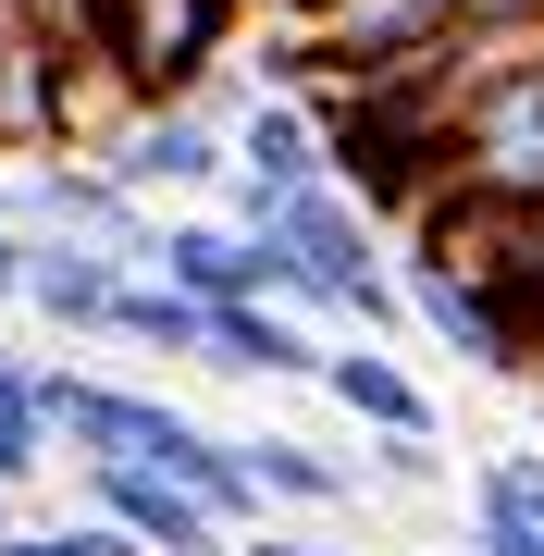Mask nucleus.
I'll return each mask as SVG.
<instances>
[{"instance_id":"obj_3","label":"nucleus","mask_w":544,"mask_h":556,"mask_svg":"<svg viewBox=\"0 0 544 556\" xmlns=\"http://www.w3.org/2000/svg\"><path fill=\"white\" fill-rule=\"evenodd\" d=\"M87 161L137 199L149 223H186V211H211L223 199V174H236V149H223V112L211 100H174V112H124L87 137Z\"/></svg>"},{"instance_id":"obj_4","label":"nucleus","mask_w":544,"mask_h":556,"mask_svg":"<svg viewBox=\"0 0 544 556\" xmlns=\"http://www.w3.org/2000/svg\"><path fill=\"white\" fill-rule=\"evenodd\" d=\"M433 199L495 211V223H520V211L544 199V75L483 87V100L433 137Z\"/></svg>"},{"instance_id":"obj_15","label":"nucleus","mask_w":544,"mask_h":556,"mask_svg":"<svg viewBox=\"0 0 544 556\" xmlns=\"http://www.w3.org/2000/svg\"><path fill=\"white\" fill-rule=\"evenodd\" d=\"M346 470H359V482H396V495H433V482H445V445H421V433H371Z\"/></svg>"},{"instance_id":"obj_12","label":"nucleus","mask_w":544,"mask_h":556,"mask_svg":"<svg viewBox=\"0 0 544 556\" xmlns=\"http://www.w3.org/2000/svg\"><path fill=\"white\" fill-rule=\"evenodd\" d=\"M50 470V420H38V358L0 334V507Z\"/></svg>"},{"instance_id":"obj_20","label":"nucleus","mask_w":544,"mask_h":556,"mask_svg":"<svg viewBox=\"0 0 544 556\" xmlns=\"http://www.w3.org/2000/svg\"><path fill=\"white\" fill-rule=\"evenodd\" d=\"M248 556H346V544H298V532H261Z\"/></svg>"},{"instance_id":"obj_10","label":"nucleus","mask_w":544,"mask_h":556,"mask_svg":"<svg viewBox=\"0 0 544 556\" xmlns=\"http://www.w3.org/2000/svg\"><path fill=\"white\" fill-rule=\"evenodd\" d=\"M322 396L359 420V433H421V445H433V396H421V371H408L396 346L334 334V346H322Z\"/></svg>"},{"instance_id":"obj_11","label":"nucleus","mask_w":544,"mask_h":556,"mask_svg":"<svg viewBox=\"0 0 544 556\" xmlns=\"http://www.w3.org/2000/svg\"><path fill=\"white\" fill-rule=\"evenodd\" d=\"M236 470L261 507H359V470L309 433H236Z\"/></svg>"},{"instance_id":"obj_5","label":"nucleus","mask_w":544,"mask_h":556,"mask_svg":"<svg viewBox=\"0 0 544 556\" xmlns=\"http://www.w3.org/2000/svg\"><path fill=\"white\" fill-rule=\"evenodd\" d=\"M13 236H50V248H100V260H124V273H149L162 223H149L137 199H124V186H112L87 149H50V161H25V174H13Z\"/></svg>"},{"instance_id":"obj_18","label":"nucleus","mask_w":544,"mask_h":556,"mask_svg":"<svg viewBox=\"0 0 544 556\" xmlns=\"http://www.w3.org/2000/svg\"><path fill=\"white\" fill-rule=\"evenodd\" d=\"M483 25H544V0H458V38H483Z\"/></svg>"},{"instance_id":"obj_16","label":"nucleus","mask_w":544,"mask_h":556,"mask_svg":"<svg viewBox=\"0 0 544 556\" xmlns=\"http://www.w3.org/2000/svg\"><path fill=\"white\" fill-rule=\"evenodd\" d=\"M0 556H137V544H112L100 519H50V532H13Z\"/></svg>"},{"instance_id":"obj_9","label":"nucleus","mask_w":544,"mask_h":556,"mask_svg":"<svg viewBox=\"0 0 544 556\" xmlns=\"http://www.w3.org/2000/svg\"><path fill=\"white\" fill-rule=\"evenodd\" d=\"M322 346L334 334H309L298 309H211V346H199V371H236V383H322Z\"/></svg>"},{"instance_id":"obj_22","label":"nucleus","mask_w":544,"mask_h":556,"mask_svg":"<svg viewBox=\"0 0 544 556\" xmlns=\"http://www.w3.org/2000/svg\"><path fill=\"white\" fill-rule=\"evenodd\" d=\"M532 383H544V334H532Z\"/></svg>"},{"instance_id":"obj_13","label":"nucleus","mask_w":544,"mask_h":556,"mask_svg":"<svg viewBox=\"0 0 544 556\" xmlns=\"http://www.w3.org/2000/svg\"><path fill=\"white\" fill-rule=\"evenodd\" d=\"M112 346H149V358H199V346H211V309H186L174 285L124 273V298H112Z\"/></svg>"},{"instance_id":"obj_2","label":"nucleus","mask_w":544,"mask_h":556,"mask_svg":"<svg viewBox=\"0 0 544 556\" xmlns=\"http://www.w3.org/2000/svg\"><path fill=\"white\" fill-rule=\"evenodd\" d=\"M223 50H248V0H124L112 50H100V87L124 112H174V100L223 87Z\"/></svg>"},{"instance_id":"obj_8","label":"nucleus","mask_w":544,"mask_h":556,"mask_svg":"<svg viewBox=\"0 0 544 556\" xmlns=\"http://www.w3.org/2000/svg\"><path fill=\"white\" fill-rule=\"evenodd\" d=\"M112 298H124V260L100 248H50V236H25V321H50L62 346H112Z\"/></svg>"},{"instance_id":"obj_6","label":"nucleus","mask_w":544,"mask_h":556,"mask_svg":"<svg viewBox=\"0 0 544 556\" xmlns=\"http://www.w3.org/2000/svg\"><path fill=\"white\" fill-rule=\"evenodd\" d=\"M396 298L408 321L458 358V371H495V383H532V334L495 309V285L483 273H445V260H396Z\"/></svg>"},{"instance_id":"obj_1","label":"nucleus","mask_w":544,"mask_h":556,"mask_svg":"<svg viewBox=\"0 0 544 556\" xmlns=\"http://www.w3.org/2000/svg\"><path fill=\"white\" fill-rule=\"evenodd\" d=\"M261 248L284 260V309L309 321V334H396L408 298H396V260H383V223H359V199H334V186H309V199H273L261 211Z\"/></svg>"},{"instance_id":"obj_17","label":"nucleus","mask_w":544,"mask_h":556,"mask_svg":"<svg viewBox=\"0 0 544 556\" xmlns=\"http://www.w3.org/2000/svg\"><path fill=\"white\" fill-rule=\"evenodd\" d=\"M470 556H544V544H532L507 507H470Z\"/></svg>"},{"instance_id":"obj_23","label":"nucleus","mask_w":544,"mask_h":556,"mask_svg":"<svg viewBox=\"0 0 544 556\" xmlns=\"http://www.w3.org/2000/svg\"><path fill=\"white\" fill-rule=\"evenodd\" d=\"M0 544H13V507H0Z\"/></svg>"},{"instance_id":"obj_14","label":"nucleus","mask_w":544,"mask_h":556,"mask_svg":"<svg viewBox=\"0 0 544 556\" xmlns=\"http://www.w3.org/2000/svg\"><path fill=\"white\" fill-rule=\"evenodd\" d=\"M470 507H507L520 532L544 544V445H507V457H483L470 470Z\"/></svg>"},{"instance_id":"obj_19","label":"nucleus","mask_w":544,"mask_h":556,"mask_svg":"<svg viewBox=\"0 0 544 556\" xmlns=\"http://www.w3.org/2000/svg\"><path fill=\"white\" fill-rule=\"evenodd\" d=\"M25 298V236H13V186H0V309Z\"/></svg>"},{"instance_id":"obj_7","label":"nucleus","mask_w":544,"mask_h":556,"mask_svg":"<svg viewBox=\"0 0 544 556\" xmlns=\"http://www.w3.org/2000/svg\"><path fill=\"white\" fill-rule=\"evenodd\" d=\"M149 285H174L186 309H284V260L261 236H236V223H211V211H186L162 223V248H149Z\"/></svg>"},{"instance_id":"obj_21","label":"nucleus","mask_w":544,"mask_h":556,"mask_svg":"<svg viewBox=\"0 0 544 556\" xmlns=\"http://www.w3.org/2000/svg\"><path fill=\"white\" fill-rule=\"evenodd\" d=\"M261 13H273V25H309V13H334V0H261Z\"/></svg>"}]
</instances>
